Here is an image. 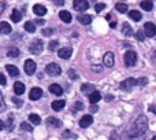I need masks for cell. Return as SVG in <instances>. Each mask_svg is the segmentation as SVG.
I'll list each match as a JSON object with an SVG mask.
<instances>
[{
  "mask_svg": "<svg viewBox=\"0 0 156 140\" xmlns=\"http://www.w3.org/2000/svg\"><path fill=\"white\" fill-rule=\"evenodd\" d=\"M147 131H148V120L145 116H140L132 124L125 136L126 140H144Z\"/></svg>",
  "mask_w": 156,
  "mask_h": 140,
  "instance_id": "1",
  "label": "cell"
},
{
  "mask_svg": "<svg viewBox=\"0 0 156 140\" xmlns=\"http://www.w3.org/2000/svg\"><path fill=\"white\" fill-rule=\"evenodd\" d=\"M123 62H125V65L129 66V68L134 66L136 62H137V54H136L134 51H132V50H129V51L125 52V55H123Z\"/></svg>",
  "mask_w": 156,
  "mask_h": 140,
  "instance_id": "2",
  "label": "cell"
},
{
  "mask_svg": "<svg viewBox=\"0 0 156 140\" xmlns=\"http://www.w3.org/2000/svg\"><path fill=\"white\" fill-rule=\"evenodd\" d=\"M43 47H44L43 41H41L40 39H36V40H33L32 44H30L29 51L32 52V54H34V55H38L41 51H43Z\"/></svg>",
  "mask_w": 156,
  "mask_h": 140,
  "instance_id": "3",
  "label": "cell"
},
{
  "mask_svg": "<svg viewBox=\"0 0 156 140\" xmlns=\"http://www.w3.org/2000/svg\"><path fill=\"white\" fill-rule=\"evenodd\" d=\"M45 72L48 76L56 77V76H59L60 73H62V69H60V66L58 65V63H49V65H47Z\"/></svg>",
  "mask_w": 156,
  "mask_h": 140,
  "instance_id": "4",
  "label": "cell"
},
{
  "mask_svg": "<svg viewBox=\"0 0 156 140\" xmlns=\"http://www.w3.org/2000/svg\"><path fill=\"white\" fill-rule=\"evenodd\" d=\"M134 85H137V80H136V78L129 77V78H126L125 81H122V83H121V89L129 92V91H132Z\"/></svg>",
  "mask_w": 156,
  "mask_h": 140,
  "instance_id": "5",
  "label": "cell"
},
{
  "mask_svg": "<svg viewBox=\"0 0 156 140\" xmlns=\"http://www.w3.org/2000/svg\"><path fill=\"white\" fill-rule=\"evenodd\" d=\"M73 7H74V10L76 11L82 13V11H85V10H88L89 8V3H88V0H74Z\"/></svg>",
  "mask_w": 156,
  "mask_h": 140,
  "instance_id": "6",
  "label": "cell"
},
{
  "mask_svg": "<svg viewBox=\"0 0 156 140\" xmlns=\"http://www.w3.org/2000/svg\"><path fill=\"white\" fill-rule=\"evenodd\" d=\"M144 33H145L147 37H155L156 36V26L152 22H147L144 25Z\"/></svg>",
  "mask_w": 156,
  "mask_h": 140,
  "instance_id": "7",
  "label": "cell"
},
{
  "mask_svg": "<svg viewBox=\"0 0 156 140\" xmlns=\"http://www.w3.org/2000/svg\"><path fill=\"white\" fill-rule=\"evenodd\" d=\"M36 62L32 59H27L26 62H25V73H26L27 76H33L36 73Z\"/></svg>",
  "mask_w": 156,
  "mask_h": 140,
  "instance_id": "8",
  "label": "cell"
},
{
  "mask_svg": "<svg viewBox=\"0 0 156 140\" xmlns=\"http://www.w3.org/2000/svg\"><path fill=\"white\" fill-rule=\"evenodd\" d=\"M92 122H93V117H92L90 114H85V116L80 120V127L81 128H88L89 125H92Z\"/></svg>",
  "mask_w": 156,
  "mask_h": 140,
  "instance_id": "9",
  "label": "cell"
},
{
  "mask_svg": "<svg viewBox=\"0 0 156 140\" xmlns=\"http://www.w3.org/2000/svg\"><path fill=\"white\" fill-rule=\"evenodd\" d=\"M43 96V89L41 88H32V91H30V94H29V99L30 100H38L40 98Z\"/></svg>",
  "mask_w": 156,
  "mask_h": 140,
  "instance_id": "10",
  "label": "cell"
},
{
  "mask_svg": "<svg viewBox=\"0 0 156 140\" xmlns=\"http://www.w3.org/2000/svg\"><path fill=\"white\" fill-rule=\"evenodd\" d=\"M114 59H115V58H114V54L108 51V52H105V54H104L103 62H104V65L107 66V68H112V66H114Z\"/></svg>",
  "mask_w": 156,
  "mask_h": 140,
  "instance_id": "11",
  "label": "cell"
},
{
  "mask_svg": "<svg viewBox=\"0 0 156 140\" xmlns=\"http://www.w3.org/2000/svg\"><path fill=\"white\" fill-rule=\"evenodd\" d=\"M33 13L38 17H43L47 14V8H45V6H43V4H34L33 6Z\"/></svg>",
  "mask_w": 156,
  "mask_h": 140,
  "instance_id": "12",
  "label": "cell"
},
{
  "mask_svg": "<svg viewBox=\"0 0 156 140\" xmlns=\"http://www.w3.org/2000/svg\"><path fill=\"white\" fill-rule=\"evenodd\" d=\"M58 54H59V58H62V59H69V58L71 57V54H73V50L69 48V47H66V48H60Z\"/></svg>",
  "mask_w": 156,
  "mask_h": 140,
  "instance_id": "13",
  "label": "cell"
},
{
  "mask_svg": "<svg viewBox=\"0 0 156 140\" xmlns=\"http://www.w3.org/2000/svg\"><path fill=\"white\" fill-rule=\"evenodd\" d=\"M49 92L54 95H58V96H60V95L63 94V88L59 85V84H52V85H49Z\"/></svg>",
  "mask_w": 156,
  "mask_h": 140,
  "instance_id": "14",
  "label": "cell"
},
{
  "mask_svg": "<svg viewBox=\"0 0 156 140\" xmlns=\"http://www.w3.org/2000/svg\"><path fill=\"white\" fill-rule=\"evenodd\" d=\"M14 92H15V95H22L25 92V84L21 81H16L14 84Z\"/></svg>",
  "mask_w": 156,
  "mask_h": 140,
  "instance_id": "15",
  "label": "cell"
},
{
  "mask_svg": "<svg viewBox=\"0 0 156 140\" xmlns=\"http://www.w3.org/2000/svg\"><path fill=\"white\" fill-rule=\"evenodd\" d=\"M93 91H96V89H94V85H92V84H82L81 85V92H83L85 95H90Z\"/></svg>",
  "mask_w": 156,
  "mask_h": 140,
  "instance_id": "16",
  "label": "cell"
},
{
  "mask_svg": "<svg viewBox=\"0 0 156 140\" xmlns=\"http://www.w3.org/2000/svg\"><path fill=\"white\" fill-rule=\"evenodd\" d=\"M59 18L62 19L63 22H66V24H70L71 19H73V18H71V14L69 13V11H65V10L59 13Z\"/></svg>",
  "mask_w": 156,
  "mask_h": 140,
  "instance_id": "17",
  "label": "cell"
},
{
  "mask_svg": "<svg viewBox=\"0 0 156 140\" xmlns=\"http://www.w3.org/2000/svg\"><path fill=\"white\" fill-rule=\"evenodd\" d=\"M0 33L2 35H10L11 33V26L8 22H0Z\"/></svg>",
  "mask_w": 156,
  "mask_h": 140,
  "instance_id": "18",
  "label": "cell"
},
{
  "mask_svg": "<svg viewBox=\"0 0 156 140\" xmlns=\"http://www.w3.org/2000/svg\"><path fill=\"white\" fill-rule=\"evenodd\" d=\"M100 99H101V94H100V92H97V91H93L90 95H89V100H90L92 105H96Z\"/></svg>",
  "mask_w": 156,
  "mask_h": 140,
  "instance_id": "19",
  "label": "cell"
},
{
  "mask_svg": "<svg viewBox=\"0 0 156 140\" xmlns=\"http://www.w3.org/2000/svg\"><path fill=\"white\" fill-rule=\"evenodd\" d=\"M78 22H81L82 25H89L92 22V15H88V14L78 15Z\"/></svg>",
  "mask_w": 156,
  "mask_h": 140,
  "instance_id": "20",
  "label": "cell"
},
{
  "mask_svg": "<svg viewBox=\"0 0 156 140\" xmlns=\"http://www.w3.org/2000/svg\"><path fill=\"white\" fill-rule=\"evenodd\" d=\"M47 124L52 125V127H55V128L62 127V121L58 120V118H55V117H48V118H47Z\"/></svg>",
  "mask_w": 156,
  "mask_h": 140,
  "instance_id": "21",
  "label": "cell"
},
{
  "mask_svg": "<svg viewBox=\"0 0 156 140\" xmlns=\"http://www.w3.org/2000/svg\"><path fill=\"white\" fill-rule=\"evenodd\" d=\"M5 70H7L8 74L12 76V77H16V76L19 74L18 68H16V66H14V65H7V66H5Z\"/></svg>",
  "mask_w": 156,
  "mask_h": 140,
  "instance_id": "22",
  "label": "cell"
},
{
  "mask_svg": "<svg viewBox=\"0 0 156 140\" xmlns=\"http://www.w3.org/2000/svg\"><path fill=\"white\" fill-rule=\"evenodd\" d=\"M65 105H66L65 100H55V102H52V109H54L55 111H60L65 107Z\"/></svg>",
  "mask_w": 156,
  "mask_h": 140,
  "instance_id": "23",
  "label": "cell"
},
{
  "mask_svg": "<svg viewBox=\"0 0 156 140\" xmlns=\"http://www.w3.org/2000/svg\"><path fill=\"white\" fill-rule=\"evenodd\" d=\"M141 8L145 11H151L152 8H154V3H152V0H143L141 2Z\"/></svg>",
  "mask_w": 156,
  "mask_h": 140,
  "instance_id": "24",
  "label": "cell"
},
{
  "mask_svg": "<svg viewBox=\"0 0 156 140\" xmlns=\"http://www.w3.org/2000/svg\"><path fill=\"white\" fill-rule=\"evenodd\" d=\"M129 17L133 19V21H141V18H143V15H141L140 11H136V10L129 11Z\"/></svg>",
  "mask_w": 156,
  "mask_h": 140,
  "instance_id": "25",
  "label": "cell"
},
{
  "mask_svg": "<svg viewBox=\"0 0 156 140\" xmlns=\"http://www.w3.org/2000/svg\"><path fill=\"white\" fill-rule=\"evenodd\" d=\"M11 19H12V22H19L22 19V14H21V11H18L15 8V10H12V14H11Z\"/></svg>",
  "mask_w": 156,
  "mask_h": 140,
  "instance_id": "26",
  "label": "cell"
},
{
  "mask_svg": "<svg viewBox=\"0 0 156 140\" xmlns=\"http://www.w3.org/2000/svg\"><path fill=\"white\" fill-rule=\"evenodd\" d=\"M122 33H123L125 36H132L133 35V29H132V26H130L129 24H123V28H122Z\"/></svg>",
  "mask_w": 156,
  "mask_h": 140,
  "instance_id": "27",
  "label": "cell"
},
{
  "mask_svg": "<svg viewBox=\"0 0 156 140\" xmlns=\"http://www.w3.org/2000/svg\"><path fill=\"white\" fill-rule=\"evenodd\" d=\"M29 121L32 122V124H34V125H38L41 122V118H40V116L38 114H34V113H32L29 116Z\"/></svg>",
  "mask_w": 156,
  "mask_h": 140,
  "instance_id": "28",
  "label": "cell"
},
{
  "mask_svg": "<svg viewBox=\"0 0 156 140\" xmlns=\"http://www.w3.org/2000/svg\"><path fill=\"white\" fill-rule=\"evenodd\" d=\"M25 30L29 33H34L36 32V26H34V22L32 21H27L26 24H25Z\"/></svg>",
  "mask_w": 156,
  "mask_h": 140,
  "instance_id": "29",
  "label": "cell"
},
{
  "mask_svg": "<svg viewBox=\"0 0 156 140\" xmlns=\"http://www.w3.org/2000/svg\"><path fill=\"white\" fill-rule=\"evenodd\" d=\"M7 55H8L10 58H16V57L19 55V48H16V47H12V48L8 50Z\"/></svg>",
  "mask_w": 156,
  "mask_h": 140,
  "instance_id": "30",
  "label": "cell"
},
{
  "mask_svg": "<svg viewBox=\"0 0 156 140\" xmlns=\"http://www.w3.org/2000/svg\"><path fill=\"white\" fill-rule=\"evenodd\" d=\"M115 7H116V10H118L119 13H122V14L127 13V4H125V3H116Z\"/></svg>",
  "mask_w": 156,
  "mask_h": 140,
  "instance_id": "31",
  "label": "cell"
},
{
  "mask_svg": "<svg viewBox=\"0 0 156 140\" xmlns=\"http://www.w3.org/2000/svg\"><path fill=\"white\" fill-rule=\"evenodd\" d=\"M21 129L22 131H26V132H32L33 127H32V125H29L27 122H22V124H21Z\"/></svg>",
  "mask_w": 156,
  "mask_h": 140,
  "instance_id": "32",
  "label": "cell"
},
{
  "mask_svg": "<svg viewBox=\"0 0 156 140\" xmlns=\"http://www.w3.org/2000/svg\"><path fill=\"white\" fill-rule=\"evenodd\" d=\"M136 37H137L138 41H144V39L147 37L145 33H144V30H137V33H136Z\"/></svg>",
  "mask_w": 156,
  "mask_h": 140,
  "instance_id": "33",
  "label": "cell"
},
{
  "mask_svg": "<svg viewBox=\"0 0 156 140\" xmlns=\"http://www.w3.org/2000/svg\"><path fill=\"white\" fill-rule=\"evenodd\" d=\"M104 8H105L104 3H97V4L94 6V10H96V13H100V11H103Z\"/></svg>",
  "mask_w": 156,
  "mask_h": 140,
  "instance_id": "34",
  "label": "cell"
},
{
  "mask_svg": "<svg viewBox=\"0 0 156 140\" xmlns=\"http://www.w3.org/2000/svg\"><path fill=\"white\" fill-rule=\"evenodd\" d=\"M58 46H59V43H58L56 40H54V41H51V43H49V46H48V48L51 50V51H55V50L58 48Z\"/></svg>",
  "mask_w": 156,
  "mask_h": 140,
  "instance_id": "35",
  "label": "cell"
},
{
  "mask_svg": "<svg viewBox=\"0 0 156 140\" xmlns=\"http://www.w3.org/2000/svg\"><path fill=\"white\" fill-rule=\"evenodd\" d=\"M147 81H148V78H147V77H141V78H138V80H137V85L144 87V85L147 84Z\"/></svg>",
  "mask_w": 156,
  "mask_h": 140,
  "instance_id": "36",
  "label": "cell"
},
{
  "mask_svg": "<svg viewBox=\"0 0 156 140\" xmlns=\"http://www.w3.org/2000/svg\"><path fill=\"white\" fill-rule=\"evenodd\" d=\"M5 110V103H4V99H3V95L0 92V111H4Z\"/></svg>",
  "mask_w": 156,
  "mask_h": 140,
  "instance_id": "37",
  "label": "cell"
},
{
  "mask_svg": "<svg viewBox=\"0 0 156 140\" xmlns=\"http://www.w3.org/2000/svg\"><path fill=\"white\" fill-rule=\"evenodd\" d=\"M63 136H65V138H73V139H76V138H77V135L71 133L70 131H65V132H63Z\"/></svg>",
  "mask_w": 156,
  "mask_h": 140,
  "instance_id": "38",
  "label": "cell"
},
{
  "mask_svg": "<svg viewBox=\"0 0 156 140\" xmlns=\"http://www.w3.org/2000/svg\"><path fill=\"white\" fill-rule=\"evenodd\" d=\"M12 102L15 103V106H16V107H21V106H22V103H23L21 99H18V98H16V96H14V98H12Z\"/></svg>",
  "mask_w": 156,
  "mask_h": 140,
  "instance_id": "39",
  "label": "cell"
},
{
  "mask_svg": "<svg viewBox=\"0 0 156 140\" xmlns=\"http://www.w3.org/2000/svg\"><path fill=\"white\" fill-rule=\"evenodd\" d=\"M54 33V29H43V36H51Z\"/></svg>",
  "mask_w": 156,
  "mask_h": 140,
  "instance_id": "40",
  "label": "cell"
},
{
  "mask_svg": "<svg viewBox=\"0 0 156 140\" xmlns=\"http://www.w3.org/2000/svg\"><path fill=\"white\" fill-rule=\"evenodd\" d=\"M12 121H14V117L12 116L8 117V125H7L8 131H12Z\"/></svg>",
  "mask_w": 156,
  "mask_h": 140,
  "instance_id": "41",
  "label": "cell"
},
{
  "mask_svg": "<svg viewBox=\"0 0 156 140\" xmlns=\"http://www.w3.org/2000/svg\"><path fill=\"white\" fill-rule=\"evenodd\" d=\"M69 76H70V77L73 78V80H77V78H78V76L76 74V72H74L73 69H70V70H69Z\"/></svg>",
  "mask_w": 156,
  "mask_h": 140,
  "instance_id": "42",
  "label": "cell"
},
{
  "mask_svg": "<svg viewBox=\"0 0 156 140\" xmlns=\"http://www.w3.org/2000/svg\"><path fill=\"white\" fill-rule=\"evenodd\" d=\"M5 84H7V80H5L4 74H3V73H0V85H5Z\"/></svg>",
  "mask_w": 156,
  "mask_h": 140,
  "instance_id": "43",
  "label": "cell"
},
{
  "mask_svg": "<svg viewBox=\"0 0 156 140\" xmlns=\"http://www.w3.org/2000/svg\"><path fill=\"white\" fill-rule=\"evenodd\" d=\"M74 109H76V110H82V109H83V105H82L81 102H77L76 106H74Z\"/></svg>",
  "mask_w": 156,
  "mask_h": 140,
  "instance_id": "44",
  "label": "cell"
},
{
  "mask_svg": "<svg viewBox=\"0 0 156 140\" xmlns=\"http://www.w3.org/2000/svg\"><path fill=\"white\" fill-rule=\"evenodd\" d=\"M89 110H90V113H94V111L99 110V107H97V105H90V107H89Z\"/></svg>",
  "mask_w": 156,
  "mask_h": 140,
  "instance_id": "45",
  "label": "cell"
},
{
  "mask_svg": "<svg viewBox=\"0 0 156 140\" xmlns=\"http://www.w3.org/2000/svg\"><path fill=\"white\" fill-rule=\"evenodd\" d=\"M148 110H149V111H151V113H154V114H156V105H149Z\"/></svg>",
  "mask_w": 156,
  "mask_h": 140,
  "instance_id": "46",
  "label": "cell"
},
{
  "mask_svg": "<svg viewBox=\"0 0 156 140\" xmlns=\"http://www.w3.org/2000/svg\"><path fill=\"white\" fill-rule=\"evenodd\" d=\"M4 8H5V3L4 2H0V15L3 14V11H4Z\"/></svg>",
  "mask_w": 156,
  "mask_h": 140,
  "instance_id": "47",
  "label": "cell"
},
{
  "mask_svg": "<svg viewBox=\"0 0 156 140\" xmlns=\"http://www.w3.org/2000/svg\"><path fill=\"white\" fill-rule=\"evenodd\" d=\"M54 3L56 6H63L65 4V0H54Z\"/></svg>",
  "mask_w": 156,
  "mask_h": 140,
  "instance_id": "48",
  "label": "cell"
},
{
  "mask_svg": "<svg viewBox=\"0 0 156 140\" xmlns=\"http://www.w3.org/2000/svg\"><path fill=\"white\" fill-rule=\"evenodd\" d=\"M36 24H38V25H44V24H45V21H44V19H37V21H36Z\"/></svg>",
  "mask_w": 156,
  "mask_h": 140,
  "instance_id": "49",
  "label": "cell"
},
{
  "mask_svg": "<svg viewBox=\"0 0 156 140\" xmlns=\"http://www.w3.org/2000/svg\"><path fill=\"white\" fill-rule=\"evenodd\" d=\"M110 28H111V29H115V28H116V22H115V21L111 22V24H110Z\"/></svg>",
  "mask_w": 156,
  "mask_h": 140,
  "instance_id": "50",
  "label": "cell"
},
{
  "mask_svg": "<svg viewBox=\"0 0 156 140\" xmlns=\"http://www.w3.org/2000/svg\"><path fill=\"white\" fill-rule=\"evenodd\" d=\"M152 59H154V63H156V50L152 52Z\"/></svg>",
  "mask_w": 156,
  "mask_h": 140,
  "instance_id": "51",
  "label": "cell"
},
{
  "mask_svg": "<svg viewBox=\"0 0 156 140\" xmlns=\"http://www.w3.org/2000/svg\"><path fill=\"white\" fill-rule=\"evenodd\" d=\"M92 69H94V72H100V69H101V68H100V66H93Z\"/></svg>",
  "mask_w": 156,
  "mask_h": 140,
  "instance_id": "52",
  "label": "cell"
},
{
  "mask_svg": "<svg viewBox=\"0 0 156 140\" xmlns=\"http://www.w3.org/2000/svg\"><path fill=\"white\" fill-rule=\"evenodd\" d=\"M3 128H4V124H3V121H2V120H0V131H2Z\"/></svg>",
  "mask_w": 156,
  "mask_h": 140,
  "instance_id": "53",
  "label": "cell"
},
{
  "mask_svg": "<svg viewBox=\"0 0 156 140\" xmlns=\"http://www.w3.org/2000/svg\"><path fill=\"white\" fill-rule=\"evenodd\" d=\"M152 140H156V136H154V138H152Z\"/></svg>",
  "mask_w": 156,
  "mask_h": 140,
  "instance_id": "54",
  "label": "cell"
}]
</instances>
